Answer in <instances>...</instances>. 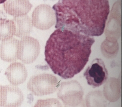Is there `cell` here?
<instances>
[{
  "label": "cell",
  "instance_id": "9c48e42d",
  "mask_svg": "<svg viewBox=\"0 0 122 107\" xmlns=\"http://www.w3.org/2000/svg\"><path fill=\"white\" fill-rule=\"evenodd\" d=\"M105 35L107 38L117 40L121 36V1H116L113 6L107 24Z\"/></svg>",
  "mask_w": 122,
  "mask_h": 107
},
{
  "label": "cell",
  "instance_id": "e0dca14e",
  "mask_svg": "<svg viewBox=\"0 0 122 107\" xmlns=\"http://www.w3.org/2000/svg\"><path fill=\"white\" fill-rule=\"evenodd\" d=\"M15 33V26L12 19H0V40L12 38Z\"/></svg>",
  "mask_w": 122,
  "mask_h": 107
},
{
  "label": "cell",
  "instance_id": "d6986e66",
  "mask_svg": "<svg viewBox=\"0 0 122 107\" xmlns=\"http://www.w3.org/2000/svg\"><path fill=\"white\" fill-rule=\"evenodd\" d=\"M64 107H69V106H66V105H64ZM86 107V105H85V102H84L83 101L79 105H78L77 106H76V107Z\"/></svg>",
  "mask_w": 122,
  "mask_h": 107
},
{
  "label": "cell",
  "instance_id": "8fae6325",
  "mask_svg": "<svg viewBox=\"0 0 122 107\" xmlns=\"http://www.w3.org/2000/svg\"><path fill=\"white\" fill-rule=\"evenodd\" d=\"M19 41L15 39L2 41L0 45V58L7 62H13L18 58Z\"/></svg>",
  "mask_w": 122,
  "mask_h": 107
},
{
  "label": "cell",
  "instance_id": "ac0fdd59",
  "mask_svg": "<svg viewBox=\"0 0 122 107\" xmlns=\"http://www.w3.org/2000/svg\"><path fill=\"white\" fill-rule=\"evenodd\" d=\"M33 107H62L61 103L57 99L51 98L39 100Z\"/></svg>",
  "mask_w": 122,
  "mask_h": 107
},
{
  "label": "cell",
  "instance_id": "3957f363",
  "mask_svg": "<svg viewBox=\"0 0 122 107\" xmlns=\"http://www.w3.org/2000/svg\"><path fill=\"white\" fill-rule=\"evenodd\" d=\"M59 81L54 75L42 73L32 76L27 88L33 94L38 96L49 95L55 92L59 87Z\"/></svg>",
  "mask_w": 122,
  "mask_h": 107
},
{
  "label": "cell",
  "instance_id": "8992f818",
  "mask_svg": "<svg viewBox=\"0 0 122 107\" xmlns=\"http://www.w3.org/2000/svg\"><path fill=\"white\" fill-rule=\"evenodd\" d=\"M31 21L35 28L42 30L48 29L56 23L55 12L51 6L41 4L34 10Z\"/></svg>",
  "mask_w": 122,
  "mask_h": 107
},
{
  "label": "cell",
  "instance_id": "5bb4252c",
  "mask_svg": "<svg viewBox=\"0 0 122 107\" xmlns=\"http://www.w3.org/2000/svg\"><path fill=\"white\" fill-rule=\"evenodd\" d=\"M12 20L15 26L16 36L22 39L29 36L32 31L33 25L31 19L28 15L14 17Z\"/></svg>",
  "mask_w": 122,
  "mask_h": 107
},
{
  "label": "cell",
  "instance_id": "277c9868",
  "mask_svg": "<svg viewBox=\"0 0 122 107\" xmlns=\"http://www.w3.org/2000/svg\"><path fill=\"white\" fill-rule=\"evenodd\" d=\"M84 92L82 87L76 81L62 83L58 96L65 105L75 107L79 105L83 100Z\"/></svg>",
  "mask_w": 122,
  "mask_h": 107
},
{
  "label": "cell",
  "instance_id": "52a82bcc",
  "mask_svg": "<svg viewBox=\"0 0 122 107\" xmlns=\"http://www.w3.org/2000/svg\"><path fill=\"white\" fill-rule=\"evenodd\" d=\"M39 41L31 37L21 39L19 42L18 58L25 64H30L36 60L40 53Z\"/></svg>",
  "mask_w": 122,
  "mask_h": 107
},
{
  "label": "cell",
  "instance_id": "6da1fadb",
  "mask_svg": "<svg viewBox=\"0 0 122 107\" xmlns=\"http://www.w3.org/2000/svg\"><path fill=\"white\" fill-rule=\"evenodd\" d=\"M95 41L92 37L58 29L46 42L45 60L55 74L72 78L86 64Z\"/></svg>",
  "mask_w": 122,
  "mask_h": 107
},
{
  "label": "cell",
  "instance_id": "30bf717a",
  "mask_svg": "<svg viewBox=\"0 0 122 107\" xmlns=\"http://www.w3.org/2000/svg\"><path fill=\"white\" fill-rule=\"evenodd\" d=\"M8 80L12 85L17 86L23 83L28 76L25 66L21 63L14 62L11 63L5 73Z\"/></svg>",
  "mask_w": 122,
  "mask_h": 107
},
{
  "label": "cell",
  "instance_id": "4fadbf2b",
  "mask_svg": "<svg viewBox=\"0 0 122 107\" xmlns=\"http://www.w3.org/2000/svg\"><path fill=\"white\" fill-rule=\"evenodd\" d=\"M121 89L120 81L118 79L111 77L105 82L103 93L107 100L114 102L121 97Z\"/></svg>",
  "mask_w": 122,
  "mask_h": 107
},
{
  "label": "cell",
  "instance_id": "7a4b0ae2",
  "mask_svg": "<svg viewBox=\"0 0 122 107\" xmlns=\"http://www.w3.org/2000/svg\"><path fill=\"white\" fill-rule=\"evenodd\" d=\"M56 29L93 37L104 32L110 12L108 0H63L53 5Z\"/></svg>",
  "mask_w": 122,
  "mask_h": 107
},
{
  "label": "cell",
  "instance_id": "2e32d148",
  "mask_svg": "<svg viewBox=\"0 0 122 107\" xmlns=\"http://www.w3.org/2000/svg\"><path fill=\"white\" fill-rule=\"evenodd\" d=\"M101 50L103 55L107 58L111 59L115 57L119 51L117 40L106 38L101 44Z\"/></svg>",
  "mask_w": 122,
  "mask_h": 107
},
{
  "label": "cell",
  "instance_id": "5b68a950",
  "mask_svg": "<svg viewBox=\"0 0 122 107\" xmlns=\"http://www.w3.org/2000/svg\"><path fill=\"white\" fill-rule=\"evenodd\" d=\"M84 76L88 84L93 88L101 86L108 77V73L104 61L100 58L93 60L85 71Z\"/></svg>",
  "mask_w": 122,
  "mask_h": 107
},
{
  "label": "cell",
  "instance_id": "7c38bea8",
  "mask_svg": "<svg viewBox=\"0 0 122 107\" xmlns=\"http://www.w3.org/2000/svg\"><path fill=\"white\" fill-rule=\"evenodd\" d=\"M32 7L29 1L24 0H6L3 4L5 11L14 17L27 15Z\"/></svg>",
  "mask_w": 122,
  "mask_h": 107
},
{
  "label": "cell",
  "instance_id": "ba28073f",
  "mask_svg": "<svg viewBox=\"0 0 122 107\" xmlns=\"http://www.w3.org/2000/svg\"><path fill=\"white\" fill-rule=\"evenodd\" d=\"M24 100L22 91L12 85L1 86L0 90V107H19Z\"/></svg>",
  "mask_w": 122,
  "mask_h": 107
},
{
  "label": "cell",
  "instance_id": "ffe728a7",
  "mask_svg": "<svg viewBox=\"0 0 122 107\" xmlns=\"http://www.w3.org/2000/svg\"><path fill=\"white\" fill-rule=\"evenodd\" d=\"M1 85H0V88H1Z\"/></svg>",
  "mask_w": 122,
  "mask_h": 107
},
{
  "label": "cell",
  "instance_id": "9a60e30c",
  "mask_svg": "<svg viewBox=\"0 0 122 107\" xmlns=\"http://www.w3.org/2000/svg\"><path fill=\"white\" fill-rule=\"evenodd\" d=\"M86 107H107L108 103L100 91L89 92L86 97Z\"/></svg>",
  "mask_w": 122,
  "mask_h": 107
}]
</instances>
